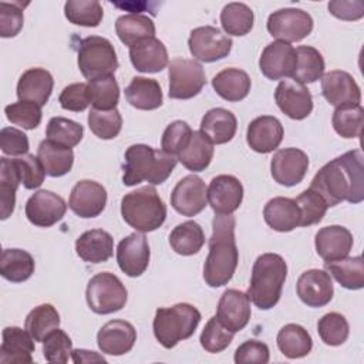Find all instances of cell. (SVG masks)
Wrapping results in <instances>:
<instances>
[{
	"instance_id": "55",
	"label": "cell",
	"mask_w": 364,
	"mask_h": 364,
	"mask_svg": "<svg viewBox=\"0 0 364 364\" xmlns=\"http://www.w3.org/2000/svg\"><path fill=\"white\" fill-rule=\"evenodd\" d=\"M193 131L189 127L188 122L176 119L171 122L161 138V148L162 151L171 154V155H178L189 142Z\"/></svg>"
},
{
	"instance_id": "29",
	"label": "cell",
	"mask_w": 364,
	"mask_h": 364,
	"mask_svg": "<svg viewBox=\"0 0 364 364\" xmlns=\"http://www.w3.org/2000/svg\"><path fill=\"white\" fill-rule=\"evenodd\" d=\"M77 255L87 263H104L114 253V239L102 229H91L75 240Z\"/></svg>"
},
{
	"instance_id": "16",
	"label": "cell",
	"mask_w": 364,
	"mask_h": 364,
	"mask_svg": "<svg viewBox=\"0 0 364 364\" xmlns=\"http://www.w3.org/2000/svg\"><path fill=\"white\" fill-rule=\"evenodd\" d=\"M206 196L216 215H232L243 200V186L233 175H218L212 178Z\"/></svg>"
},
{
	"instance_id": "19",
	"label": "cell",
	"mask_w": 364,
	"mask_h": 364,
	"mask_svg": "<svg viewBox=\"0 0 364 364\" xmlns=\"http://www.w3.org/2000/svg\"><path fill=\"white\" fill-rule=\"evenodd\" d=\"M149 257V245L142 233H131L117 246V263L129 277L141 276L148 269Z\"/></svg>"
},
{
	"instance_id": "47",
	"label": "cell",
	"mask_w": 364,
	"mask_h": 364,
	"mask_svg": "<svg viewBox=\"0 0 364 364\" xmlns=\"http://www.w3.org/2000/svg\"><path fill=\"white\" fill-rule=\"evenodd\" d=\"M46 135L47 139L54 144L73 148L82 139L84 128L81 124L73 119L64 117H53L47 124Z\"/></svg>"
},
{
	"instance_id": "53",
	"label": "cell",
	"mask_w": 364,
	"mask_h": 364,
	"mask_svg": "<svg viewBox=\"0 0 364 364\" xmlns=\"http://www.w3.org/2000/svg\"><path fill=\"white\" fill-rule=\"evenodd\" d=\"M4 114L11 124L24 129H34L41 122V107L30 101H17L6 105Z\"/></svg>"
},
{
	"instance_id": "60",
	"label": "cell",
	"mask_w": 364,
	"mask_h": 364,
	"mask_svg": "<svg viewBox=\"0 0 364 364\" xmlns=\"http://www.w3.org/2000/svg\"><path fill=\"white\" fill-rule=\"evenodd\" d=\"M269 347L267 344L257 340H247L242 343L235 351V363L236 364H266L269 363Z\"/></svg>"
},
{
	"instance_id": "46",
	"label": "cell",
	"mask_w": 364,
	"mask_h": 364,
	"mask_svg": "<svg viewBox=\"0 0 364 364\" xmlns=\"http://www.w3.org/2000/svg\"><path fill=\"white\" fill-rule=\"evenodd\" d=\"M331 124L343 138H360L364 125V109L361 105H344L336 108Z\"/></svg>"
},
{
	"instance_id": "35",
	"label": "cell",
	"mask_w": 364,
	"mask_h": 364,
	"mask_svg": "<svg viewBox=\"0 0 364 364\" xmlns=\"http://www.w3.org/2000/svg\"><path fill=\"white\" fill-rule=\"evenodd\" d=\"M34 257L23 249H4L0 257V274L11 283H23L34 273Z\"/></svg>"
},
{
	"instance_id": "2",
	"label": "cell",
	"mask_w": 364,
	"mask_h": 364,
	"mask_svg": "<svg viewBox=\"0 0 364 364\" xmlns=\"http://www.w3.org/2000/svg\"><path fill=\"white\" fill-rule=\"evenodd\" d=\"M236 219L233 215H215L209 253L203 264V280L210 287L228 284L235 274L239 262V250L235 239Z\"/></svg>"
},
{
	"instance_id": "25",
	"label": "cell",
	"mask_w": 364,
	"mask_h": 364,
	"mask_svg": "<svg viewBox=\"0 0 364 364\" xmlns=\"http://www.w3.org/2000/svg\"><path fill=\"white\" fill-rule=\"evenodd\" d=\"M353 243L351 232L340 225L324 226L314 237L316 252L324 262H334L347 257Z\"/></svg>"
},
{
	"instance_id": "33",
	"label": "cell",
	"mask_w": 364,
	"mask_h": 364,
	"mask_svg": "<svg viewBox=\"0 0 364 364\" xmlns=\"http://www.w3.org/2000/svg\"><path fill=\"white\" fill-rule=\"evenodd\" d=\"M125 98L134 108L142 111L156 109L164 101L159 82L146 77H134L125 88Z\"/></svg>"
},
{
	"instance_id": "11",
	"label": "cell",
	"mask_w": 364,
	"mask_h": 364,
	"mask_svg": "<svg viewBox=\"0 0 364 364\" xmlns=\"http://www.w3.org/2000/svg\"><path fill=\"white\" fill-rule=\"evenodd\" d=\"M188 46L192 57L202 63H213L229 55L232 38L213 26L196 27L191 31Z\"/></svg>"
},
{
	"instance_id": "50",
	"label": "cell",
	"mask_w": 364,
	"mask_h": 364,
	"mask_svg": "<svg viewBox=\"0 0 364 364\" xmlns=\"http://www.w3.org/2000/svg\"><path fill=\"white\" fill-rule=\"evenodd\" d=\"M317 333L324 344L336 347L346 343V340L348 338L350 327L343 314L331 311L324 314L318 320Z\"/></svg>"
},
{
	"instance_id": "26",
	"label": "cell",
	"mask_w": 364,
	"mask_h": 364,
	"mask_svg": "<svg viewBox=\"0 0 364 364\" xmlns=\"http://www.w3.org/2000/svg\"><path fill=\"white\" fill-rule=\"evenodd\" d=\"M0 346L1 364H30L33 363L34 338L24 328L11 326L4 327Z\"/></svg>"
},
{
	"instance_id": "54",
	"label": "cell",
	"mask_w": 364,
	"mask_h": 364,
	"mask_svg": "<svg viewBox=\"0 0 364 364\" xmlns=\"http://www.w3.org/2000/svg\"><path fill=\"white\" fill-rule=\"evenodd\" d=\"M73 351V341L68 334L60 328L51 331L43 341V355L48 363L64 364Z\"/></svg>"
},
{
	"instance_id": "27",
	"label": "cell",
	"mask_w": 364,
	"mask_h": 364,
	"mask_svg": "<svg viewBox=\"0 0 364 364\" xmlns=\"http://www.w3.org/2000/svg\"><path fill=\"white\" fill-rule=\"evenodd\" d=\"M129 60L139 73H159L169 64L166 47L156 37L144 38L131 46Z\"/></svg>"
},
{
	"instance_id": "4",
	"label": "cell",
	"mask_w": 364,
	"mask_h": 364,
	"mask_svg": "<svg viewBox=\"0 0 364 364\" xmlns=\"http://www.w3.org/2000/svg\"><path fill=\"white\" fill-rule=\"evenodd\" d=\"M287 277V264L277 253H263L253 263L247 296L260 310L277 304Z\"/></svg>"
},
{
	"instance_id": "36",
	"label": "cell",
	"mask_w": 364,
	"mask_h": 364,
	"mask_svg": "<svg viewBox=\"0 0 364 364\" xmlns=\"http://www.w3.org/2000/svg\"><path fill=\"white\" fill-rule=\"evenodd\" d=\"M276 341L280 353L287 358L306 357L313 347V340L309 331L303 326L294 323L283 326L277 333Z\"/></svg>"
},
{
	"instance_id": "34",
	"label": "cell",
	"mask_w": 364,
	"mask_h": 364,
	"mask_svg": "<svg viewBox=\"0 0 364 364\" xmlns=\"http://www.w3.org/2000/svg\"><path fill=\"white\" fill-rule=\"evenodd\" d=\"M37 158L40 159L46 173L51 178H60L68 173L74 164V152L71 148L54 144L48 139L40 142L37 148Z\"/></svg>"
},
{
	"instance_id": "20",
	"label": "cell",
	"mask_w": 364,
	"mask_h": 364,
	"mask_svg": "<svg viewBox=\"0 0 364 364\" xmlns=\"http://www.w3.org/2000/svg\"><path fill=\"white\" fill-rule=\"evenodd\" d=\"M296 48L284 41L267 44L259 58L262 74L269 80H283L293 77L296 68Z\"/></svg>"
},
{
	"instance_id": "52",
	"label": "cell",
	"mask_w": 364,
	"mask_h": 364,
	"mask_svg": "<svg viewBox=\"0 0 364 364\" xmlns=\"http://www.w3.org/2000/svg\"><path fill=\"white\" fill-rule=\"evenodd\" d=\"M235 333L226 328L216 316L210 317L209 321L205 324L202 333H200V346L205 348L208 353H220L225 348L229 347V344L233 340Z\"/></svg>"
},
{
	"instance_id": "45",
	"label": "cell",
	"mask_w": 364,
	"mask_h": 364,
	"mask_svg": "<svg viewBox=\"0 0 364 364\" xmlns=\"http://www.w3.org/2000/svg\"><path fill=\"white\" fill-rule=\"evenodd\" d=\"M65 18L82 27H97L104 16V10L97 0H68L64 4Z\"/></svg>"
},
{
	"instance_id": "1",
	"label": "cell",
	"mask_w": 364,
	"mask_h": 364,
	"mask_svg": "<svg viewBox=\"0 0 364 364\" xmlns=\"http://www.w3.org/2000/svg\"><path fill=\"white\" fill-rule=\"evenodd\" d=\"M310 188L324 199L328 208L343 200L363 202L364 158L361 151H348L323 165L311 179Z\"/></svg>"
},
{
	"instance_id": "24",
	"label": "cell",
	"mask_w": 364,
	"mask_h": 364,
	"mask_svg": "<svg viewBox=\"0 0 364 364\" xmlns=\"http://www.w3.org/2000/svg\"><path fill=\"white\" fill-rule=\"evenodd\" d=\"M283 135V125L276 117L262 115L249 124L246 141L255 152L269 154L280 145Z\"/></svg>"
},
{
	"instance_id": "7",
	"label": "cell",
	"mask_w": 364,
	"mask_h": 364,
	"mask_svg": "<svg viewBox=\"0 0 364 364\" xmlns=\"http://www.w3.org/2000/svg\"><path fill=\"white\" fill-rule=\"evenodd\" d=\"M77 63L84 78L88 81L111 77L118 68V58L112 43L100 36H90L80 41Z\"/></svg>"
},
{
	"instance_id": "61",
	"label": "cell",
	"mask_w": 364,
	"mask_h": 364,
	"mask_svg": "<svg viewBox=\"0 0 364 364\" xmlns=\"http://www.w3.org/2000/svg\"><path fill=\"white\" fill-rule=\"evenodd\" d=\"M328 11L337 18L354 21V20H360L364 16V3L360 0H354V1L333 0L328 3Z\"/></svg>"
},
{
	"instance_id": "28",
	"label": "cell",
	"mask_w": 364,
	"mask_h": 364,
	"mask_svg": "<svg viewBox=\"0 0 364 364\" xmlns=\"http://www.w3.org/2000/svg\"><path fill=\"white\" fill-rule=\"evenodd\" d=\"M53 87V75L46 68H28L20 75L17 82L18 101H30L43 107L48 101Z\"/></svg>"
},
{
	"instance_id": "30",
	"label": "cell",
	"mask_w": 364,
	"mask_h": 364,
	"mask_svg": "<svg viewBox=\"0 0 364 364\" xmlns=\"http://www.w3.org/2000/svg\"><path fill=\"white\" fill-rule=\"evenodd\" d=\"M263 218L269 228L276 232H291L300 226V210L294 199L276 196L263 208Z\"/></svg>"
},
{
	"instance_id": "10",
	"label": "cell",
	"mask_w": 364,
	"mask_h": 364,
	"mask_svg": "<svg viewBox=\"0 0 364 364\" xmlns=\"http://www.w3.org/2000/svg\"><path fill=\"white\" fill-rule=\"evenodd\" d=\"M267 31L277 41L296 43L306 38L313 30L311 16L301 9H280L267 18Z\"/></svg>"
},
{
	"instance_id": "58",
	"label": "cell",
	"mask_w": 364,
	"mask_h": 364,
	"mask_svg": "<svg viewBox=\"0 0 364 364\" xmlns=\"http://www.w3.org/2000/svg\"><path fill=\"white\" fill-rule=\"evenodd\" d=\"M24 16L21 3H0V36L3 38L14 37L23 28Z\"/></svg>"
},
{
	"instance_id": "57",
	"label": "cell",
	"mask_w": 364,
	"mask_h": 364,
	"mask_svg": "<svg viewBox=\"0 0 364 364\" xmlns=\"http://www.w3.org/2000/svg\"><path fill=\"white\" fill-rule=\"evenodd\" d=\"M58 102L63 109L73 111V112H81L88 108L91 104V95L88 82H73L61 91L58 97Z\"/></svg>"
},
{
	"instance_id": "51",
	"label": "cell",
	"mask_w": 364,
	"mask_h": 364,
	"mask_svg": "<svg viewBox=\"0 0 364 364\" xmlns=\"http://www.w3.org/2000/svg\"><path fill=\"white\" fill-rule=\"evenodd\" d=\"M300 210V226H311L321 222L327 212V203L311 188L303 191L296 199Z\"/></svg>"
},
{
	"instance_id": "13",
	"label": "cell",
	"mask_w": 364,
	"mask_h": 364,
	"mask_svg": "<svg viewBox=\"0 0 364 364\" xmlns=\"http://www.w3.org/2000/svg\"><path fill=\"white\" fill-rule=\"evenodd\" d=\"M206 185L196 175L183 176L172 189L171 205L182 216H195L206 208Z\"/></svg>"
},
{
	"instance_id": "56",
	"label": "cell",
	"mask_w": 364,
	"mask_h": 364,
	"mask_svg": "<svg viewBox=\"0 0 364 364\" xmlns=\"http://www.w3.org/2000/svg\"><path fill=\"white\" fill-rule=\"evenodd\" d=\"M20 175V181L26 189H37L44 182L47 175L40 159L31 154L21 155L13 159Z\"/></svg>"
},
{
	"instance_id": "49",
	"label": "cell",
	"mask_w": 364,
	"mask_h": 364,
	"mask_svg": "<svg viewBox=\"0 0 364 364\" xmlns=\"http://www.w3.org/2000/svg\"><path fill=\"white\" fill-rule=\"evenodd\" d=\"M91 104L95 109H114L119 101V87L114 75L88 81Z\"/></svg>"
},
{
	"instance_id": "38",
	"label": "cell",
	"mask_w": 364,
	"mask_h": 364,
	"mask_svg": "<svg viewBox=\"0 0 364 364\" xmlns=\"http://www.w3.org/2000/svg\"><path fill=\"white\" fill-rule=\"evenodd\" d=\"M169 245L172 250L178 255H196L205 245L203 229L195 220L182 222L172 229L169 235Z\"/></svg>"
},
{
	"instance_id": "5",
	"label": "cell",
	"mask_w": 364,
	"mask_h": 364,
	"mask_svg": "<svg viewBox=\"0 0 364 364\" xmlns=\"http://www.w3.org/2000/svg\"><path fill=\"white\" fill-rule=\"evenodd\" d=\"M121 215L136 232H154L166 219V205L154 186H141L121 199Z\"/></svg>"
},
{
	"instance_id": "9",
	"label": "cell",
	"mask_w": 364,
	"mask_h": 364,
	"mask_svg": "<svg viewBox=\"0 0 364 364\" xmlns=\"http://www.w3.org/2000/svg\"><path fill=\"white\" fill-rule=\"evenodd\" d=\"M169 98L189 100L196 97L206 84L203 67L196 60L173 58L168 64Z\"/></svg>"
},
{
	"instance_id": "6",
	"label": "cell",
	"mask_w": 364,
	"mask_h": 364,
	"mask_svg": "<svg viewBox=\"0 0 364 364\" xmlns=\"http://www.w3.org/2000/svg\"><path fill=\"white\" fill-rule=\"evenodd\" d=\"M200 318V311L189 303L159 307L152 323L154 336L162 347L172 348L195 333Z\"/></svg>"
},
{
	"instance_id": "17",
	"label": "cell",
	"mask_w": 364,
	"mask_h": 364,
	"mask_svg": "<svg viewBox=\"0 0 364 364\" xmlns=\"http://www.w3.org/2000/svg\"><path fill=\"white\" fill-rule=\"evenodd\" d=\"M321 94L326 101L338 108L344 105H360L361 90L353 75L347 71L331 70L321 77Z\"/></svg>"
},
{
	"instance_id": "62",
	"label": "cell",
	"mask_w": 364,
	"mask_h": 364,
	"mask_svg": "<svg viewBox=\"0 0 364 364\" xmlns=\"http://www.w3.org/2000/svg\"><path fill=\"white\" fill-rule=\"evenodd\" d=\"M71 358L75 364L78 363H97V361H102L105 363V358L100 354H97L95 351H88L84 348H77L71 351Z\"/></svg>"
},
{
	"instance_id": "31",
	"label": "cell",
	"mask_w": 364,
	"mask_h": 364,
	"mask_svg": "<svg viewBox=\"0 0 364 364\" xmlns=\"http://www.w3.org/2000/svg\"><path fill=\"white\" fill-rule=\"evenodd\" d=\"M237 128V119L233 112L225 108L209 109L200 121V132L215 145L229 142Z\"/></svg>"
},
{
	"instance_id": "23",
	"label": "cell",
	"mask_w": 364,
	"mask_h": 364,
	"mask_svg": "<svg viewBox=\"0 0 364 364\" xmlns=\"http://www.w3.org/2000/svg\"><path fill=\"white\" fill-rule=\"evenodd\" d=\"M136 341L135 327L125 320H111L105 323L98 334V348L108 355H124L129 353Z\"/></svg>"
},
{
	"instance_id": "12",
	"label": "cell",
	"mask_w": 364,
	"mask_h": 364,
	"mask_svg": "<svg viewBox=\"0 0 364 364\" xmlns=\"http://www.w3.org/2000/svg\"><path fill=\"white\" fill-rule=\"evenodd\" d=\"M309 169V156L299 148L279 149L270 161V173L274 182L294 186L303 181Z\"/></svg>"
},
{
	"instance_id": "43",
	"label": "cell",
	"mask_w": 364,
	"mask_h": 364,
	"mask_svg": "<svg viewBox=\"0 0 364 364\" xmlns=\"http://www.w3.org/2000/svg\"><path fill=\"white\" fill-rule=\"evenodd\" d=\"M60 321L61 320L57 309L50 303H44L38 304L27 314L24 328L30 333L34 341L43 343L51 331L58 328Z\"/></svg>"
},
{
	"instance_id": "48",
	"label": "cell",
	"mask_w": 364,
	"mask_h": 364,
	"mask_svg": "<svg viewBox=\"0 0 364 364\" xmlns=\"http://www.w3.org/2000/svg\"><path fill=\"white\" fill-rule=\"evenodd\" d=\"M88 127L100 139H114L121 132L122 117L117 108L107 111L91 108L88 112Z\"/></svg>"
},
{
	"instance_id": "15",
	"label": "cell",
	"mask_w": 364,
	"mask_h": 364,
	"mask_svg": "<svg viewBox=\"0 0 364 364\" xmlns=\"http://www.w3.org/2000/svg\"><path fill=\"white\" fill-rule=\"evenodd\" d=\"M274 101L279 109L289 118L300 121L313 111V97L304 84L294 80H282L274 90Z\"/></svg>"
},
{
	"instance_id": "42",
	"label": "cell",
	"mask_w": 364,
	"mask_h": 364,
	"mask_svg": "<svg viewBox=\"0 0 364 364\" xmlns=\"http://www.w3.org/2000/svg\"><path fill=\"white\" fill-rule=\"evenodd\" d=\"M296 68L293 80L300 84H310L323 77L324 58L321 53L311 46H300L296 48Z\"/></svg>"
},
{
	"instance_id": "39",
	"label": "cell",
	"mask_w": 364,
	"mask_h": 364,
	"mask_svg": "<svg viewBox=\"0 0 364 364\" xmlns=\"http://www.w3.org/2000/svg\"><path fill=\"white\" fill-rule=\"evenodd\" d=\"M324 267L344 289L360 290L364 287V264L361 256H347L334 262H326Z\"/></svg>"
},
{
	"instance_id": "8",
	"label": "cell",
	"mask_w": 364,
	"mask_h": 364,
	"mask_svg": "<svg viewBox=\"0 0 364 364\" xmlns=\"http://www.w3.org/2000/svg\"><path fill=\"white\" fill-rule=\"evenodd\" d=\"M85 299L94 313L111 314L125 306L128 291L114 273L101 272L90 279L85 289Z\"/></svg>"
},
{
	"instance_id": "18",
	"label": "cell",
	"mask_w": 364,
	"mask_h": 364,
	"mask_svg": "<svg viewBox=\"0 0 364 364\" xmlns=\"http://www.w3.org/2000/svg\"><path fill=\"white\" fill-rule=\"evenodd\" d=\"M107 191L105 188L91 179L78 181L70 193L68 208L80 218H95L105 209Z\"/></svg>"
},
{
	"instance_id": "40",
	"label": "cell",
	"mask_w": 364,
	"mask_h": 364,
	"mask_svg": "<svg viewBox=\"0 0 364 364\" xmlns=\"http://www.w3.org/2000/svg\"><path fill=\"white\" fill-rule=\"evenodd\" d=\"M115 31L118 38L131 47L144 38L155 37V24L144 14H124L117 18Z\"/></svg>"
},
{
	"instance_id": "59",
	"label": "cell",
	"mask_w": 364,
	"mask_h": 364,
	"mask_svg": "<svg viewBox=\"0 0 364 364\" xmlns=\"http://www.w3.org/2000/svg\"><path fill=\"white\" fill-rule=\"evenodd\" d=\"M0 149L11 156L26 155L28 152V138L14 127H4L0 131Z\"/></svg>"
},
{
	"instance_id": "41",
	"label": "cell",
	"mask_w": 364,
	"mask_h": 364,
	"mask_svg": "<svg viewBox=\"0 0 364 364\" xmlns=\"http://www.w3.org/2000/svg\"><path fill=\"white\" fill-rule=\"evenodd\" d=\"M21 183L18 171L13 159L0 158V219L11 216L16 205V191Z\"/></svg>"
},
{
	"instance_id": "21",
	"label": "cell",
	"mask_w": 364,
	"mask_h": 364,
	"mask_svg": "<svg viewBox=\"0 0 364 364\" xmlns=\"http://www.w3.org/2000/svg\"><path fill=\"white\" fill-rule=\"evenodd\" d=\"M250 299L247 293L228 289L219 299L216 317L230 331L236 333L243 330L250 320Z\"/></svg>"
},
{
	"instance_id": "22",
	"label": "cell",
	"mask_w": 364,
	"mask_h": 364,
	"mask_svg": "<svg viewBox=\"0 0 364 364\" xmlns=\"http://www.w3.org/2000/svg\"><path fill=\"white\" fill-rule=\"evenodd\" d=\"M296 291L309 307H323L333 299L334 289L330 274L321 269H310L300 274Z\"/></svg>"
},
{
	"instance_id": "44",
	"label": "cell",
	"mask_w": 364,
	"mask_h": 364,
	"mask_svg": "<svg viewBox=\"0 0 364 364\" xmlns=\"http://www.w3.org/2000/svg\"><path fill=\"white\" fill-rule=\"evenodd\" d=\"M253 10L245 3H228L220 11V24L230 36H246L253 28Z\"/></svg>"
},
{
	"instance_id": "32",
	"label": "cell",
	"mask_w": 364,
	"mask_h": 364,
	"mask_svg": "<svg viewBox=\"0 0 364 364\" xmlns=\"http://www.w3.org/2000/svg\"><path fill=\"white\" fill-rule=\"evenodd\" d=\"M250 85L252 81L247 73L235 67L225 68L212 78V87L216 94L230 102H237L246 98Z\"/></svg>"
},
{
	"instance_id": "14",
	"label": "cell",
	"mask_w": 364,
	"mask_h": 364,
	"mask_svg": "<svg viewBox=\"0 0 364 364\" xmlns=\"http://www.w3.org/2000/svg\"><path fill=\"white\" fill-rule=\"evenodd\" d=\"M67 210L65 200L51 191H37L26 202V216L38 228H50L60 222Z\"/></svg>"
},
{
	"instance_id": "3",
	"label": "cell",
	"mask_w": 364,
	"mask_h": 364,
	"mask_svg": "<svg viewBox=\"0 0 364 364\" xmlns=\"http://www.w3.org/2000/svg\"><path fill=\"white\" fill-rule=\"evenodd\" d=\"M178 158L162 149H154L145 144H134L125 151L122 182L135 186L141 182L151 185L164 183L175 169Z\"/></svg>"
},
{
	"instance_id": "37",
	"label": "cell",
	"mask_w": 364,
	"mask_h": 364,
	"mask_svg": "<svg viewBox=\"0 0 364 364\" xmlns=\"http://www.w3.org/2000/svg\"><path fill=\"white\" fill-rule=\"evenodd\" d=\"M212 158L213 144L200 131H193L186 146L178 154V161L192 172L205 171Z\"/></svg>"
}]
</instances>
